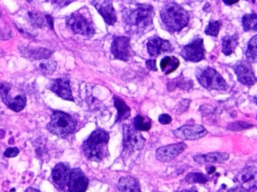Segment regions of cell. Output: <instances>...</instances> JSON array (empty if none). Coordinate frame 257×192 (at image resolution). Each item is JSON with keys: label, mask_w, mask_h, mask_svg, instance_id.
Segmentation results:
<instances>
[{"label": "cell", "mask_w": 257, "mask_h": 192, "mask_svg": "<svg viewBox=\"0 0 257 192\" xmlns=\"http://www.w3.org/2000/svg\"><path fill=\"white\" fill-rule=\"evenodd\" d=\"M154 8L148 4H140L136 8L126 10L123 19L126 29L130 34H142L152 28Z\"/></svg>", "instance_id": "6da1fadb"}, {"label": "cell", "mask_w": 257, "mask_h": 192, "mask_svg": "<svg viewBox=\"0 0 257 192\" xmlns=\"http://www.w3.org/2000/svg\"><path fill=\"white\" fill-rule=\"evenodd\" d=\"M110 134L104 129H96L83 142V153L88 160L100 162L109 156Z\"/></svg>", "instance_id": "7a4b0ae2"}, {"label": "cell", "mask_w": 257, "mask_h": 192, "mask_svg": "<svg viewBox=\"0 0 257 192\" xmlns=\"http://www.w3.org/2000/svg\"><path fill=\"white\" fill-rule=\"evenodd\" d=\"M160 16L166 29L172 32L182 30L190 22V14L186 10L174 2L164 6Z\"/></svg>", "instance_id": "3957f363"}, {"label": "cell", "mask_w": 257, "mask_h": 192, "mask_svg": "<svg viewBox=\"0 0 257 192\" xmlns=\"http://www.w3.org/2000/svg\"><path fill=\"white\" fill-rule=\"evenodd\" d=\"M77 122L70 114L56 111L50 117L47 129L60 138H66L76 130Z\"/></svg>", "instance_id": "277c9868"}, {"label": "cell", "mask_w": 257, "mask_h": 192, "mask_svg": "<svg viewBox=\"0 0 257 192\" xmlns=\"http://www.w3.org/2000/svg\"><path fill=\"white\" fill-rule=\"evenodd\" d=\"M196 76L200 86L208 90H226L228 88L226 80L213 68L208 66L196 74Z\"/></svg>", "instance_id": "5b68a950"}, {"label": "cell", "mask_w": 257, "mask_h": 192, "mask_svg": "<svg viewBox=\"0 0 257 192\" xmlns=\"http://www.w3.org/2000/svg\"><path fill=\"white\" fill-rule=\"evenodd\" d=\"M146 140L134 126L124 124L123 126V152L126 154L140 151L145 146Z\"/></svg>", "instance_id": "8992f818"}, {"label": "cell", "mask_w": 257, "mask_h": 192, "mask_svg": "<svg viewBox=\"0 0 257 192\" xmlns=\"http://www.w3.org/2000/svg\"><path fill=\"white\" fill-rule=\"evenodd\" d=\"M66 26L76 34L92 37L95 34L92 24L80 13L71 14L66 18Z\"/></svg>", "instance_id": "52a82bcc"}, {"label": "cell", "mask_w": 257, "mask_h": 192, "mask_svg": "<svg viewBox=\"0 0 257 192\" xmlns=\"http://www.w3.org/2000/svg\"><path fill=\"white\" fill-rule=\"evenodd\" d=\"M184 59L190 62H200L205 58V50L203 38H197L186 44L180 52Z\"/></svg>", "instance_id": "ba28073f"}, {"label": "cell", "mask_w": 257, "mask_h": 192, "mask_svg": "<svg viewBox=\"0 0 257 192\" xmlns=\"http://www.w3.org/2000/svg\"><path fill=\"white\" fill-rule=\"evenodd\" d=\"M130 38L127 36L115 37L111 46V52L116 59L128 61L134 55L130 44Z\"/></svg>", "instance_id": "9c48e42d"}, {"label": "cell", "mask_w": 257, "mask_h": 192, "mask_svg": "<svg viewBox=\"0 0 257 192\" xmlns=\"http://www.w3.org/2000/svg\"><path fill=\"white\" fill-rule=\"evenodd\" d=\"M176 138L182 140H196L208 134L203 126L198 124H186L178 128L173 132Z\"/></svg>", "instance_id": "30bf717a"}, {"label": "cell", "mask_w": 257, "mask_h": 192, "mask_svg": "<svg viewBox=\"0 0 257 192\" xmlns=\"http://www.w3.org/2000/svg\"><path fill=\"white\" fill-rule=\"evenodd\" d=\"M88 184V178L80 168H74L70 170L66 184L70 192H86Z\"/></svg>", "instance_id": "8fae6325"}, {"label": "cell", "mask_w": 257, "mask_h": 192, "mask_svg": "<svg viewBox=\"0 0 257 192\" xmlns=\"http://www.w3.org/2000/svg\"><path fill=\"white\" fill-rule=\"evenodd\" d=\"M186 148V144L182 142L160 147L156 150V154L157 160L164 163L170 162L176 158Z\"/></svg>", "instance_id": "7c38bea8"}, {"label": "cell", "mask_w": 257, "mask_h": 192, "mask_svg": "<svg viewBox=\"0 0 257 192\" xmlns=\"http://www.w3.org/2000/svg\"><path fill=\"white\" fill-rule=\"evenodd\" d=\"M92 4L108 25H114L116 22V12L111 0H93Z\"/></svg>", "instance_id": "4fadbf2b"}, {"label": "cell", "mask_w": 257, "mask_h": 192, "mask_svg": "<svg viewBox=\"0 0 257 192\" xmlns=\"http://www.w3.org/2000/svg\"><path fill=\"white\" fill-rule=\"evenodd\" d=\"M239 82L246 86H252L256 82V77L251 68L250 64L246 61L238 62L234 68Z\"/></svg>", "instance_id": "5bb4252c"}, {"label": "cell", "mask_w": 257, "mask_h": 192, "mask_svg": "<svg viewBox=\"0 0 257 192\" xmlns=\"http://www.w3.org/2000/svg\"><path fill=\"white\" fill-rule=\"evenodd\" d=\"M147 50L152 58H157L162 54L170 53L174 50V47L168 40L158 36H152L147 42Z\"/></svg>", "instance_id": "9a60e30c"}, {"label": "cell", "mask_w": 257, "mask_h": 192, "mask_svg": "<svg viewBox=\"0 0 257 192\" xmlns=\"http://www.w3.org/2000/svg\"><path fill=\"white\" fill-rule=\"evenodd\" d=\"M49 88L63 99L66 100L74 101L70 84V80L68 78H59L53 80L50 83Z\"/></svg>", "instance_id": "2e32d148"}, {"label": "cell", "mask_w": 257, "mask_h": 192, "mask_svg": "<svg viewBox=\"0 0 257 192\" xmlns=\"http://www.w3.org/2000/svg\"><path fill=\"white\" fill-rule=\"evenodd\" d=\"M70 168L65 163H59L54 166L52 174V180L58 188L64 190L68 184Z\"/></svg>", "instance_id": "e0dca14e"}, {"label": "cell", "mask_w": 257, "mask_h": 192, "mask_svg": "<svg viewBox=\"0 0 257 192\" xmlns=\"http://www.w3.org/2000/svg\"><path fill=\"white\" fill-rule=\"evenodd\" d=\"M230 158V154L226 152H210L193 156V160L198 164H222Z\"/></svg>", "instance_id": "ac0fdd59"}, {"label": "cell", "mask_w": 257, "mask_h": 192, "mask_svg": "<svg viewBox=\"0 0 257 192\" xmlns=\"http://www.w3.org/2000/svg\"><path fill=\"white\" fill-rule=\"evenodd\" d=\"M256 168L248 166L238 176V182L246 190H255L256 188Z\"/></svg>", "instance_id": "d6986e66"}, {"label": "cell", "mask_w": 257, "mask_h": 192, "mask_svg": "<svg viewBox=\"0 0 257 192\" xmlns=\"http://www.w3.org/2000/svg\"><path fill=\"white\" fill-rule=\"evenodd\" d=\"M117 187L120 192H142L139 180L132 176L121 177Z\"/></svg>", "instance_id": "ffe728a7"}, {"label": "cell", "mask_w": 257, "mask_h": 192, "mask_svg": "<svg viewBox=\"0 0 257 192\" xmlns=\"http://www.w3.org/2000/svg\"><path fill=\"white\" fill-rule=\"evenodd\" d=\"M114 106L117 110L116 122H121L128 118L130 116V108L118 96H114Z\"/></svg>", "instance_id": "44dd1931"}, {"label": "cell", "mask_w": 257, "mask_h": 192, "mask_svg": "<svg viewBox=\"0 0 257 192\" xmlns=\"http://www.w3.org/2000/svg\"><path fill=\"white\" fill-rule=\"evenodd\" d=\"M239 44V36L237 34L233 36H228L222 38V53L226 56H230L234 53L236 48Z\"/></svg>", "instance_id": "7402d4cb"}, {"label": "cell", "mask_w": 257, "mask_h": 192, "mask_svg": "<svg viewBox=\"0 0 257 192\" xmlns=\"http://www.w3.org/2000/svg\"><path fill=\"white\" fill-rule=\"evenodd\" d=\"M162 70L166 75L174 72L180 66V60L176 56H166L160 62Z\"/></svg>", "instance_id": "603a6c76"}, {"label": "cell", "mask_w": 257, "mask_h": 192, "mask_svg": "<svg viewBox=\"0 0 257 192\" xmlns=\"http://www.w3.org/2000/svg\"><path fill=\"white\" fill-rule=\"evenodd\" d=\"M134 128L138 132H148L152 128L151 120L138 114L134 118Z\"/></svg>", "instance_id": "cb8c5ba5"}, {"label": "cell", "mask_w": 257, "mask_h": 192, "mask_svg": "<svg viewBox=\"0 0 257 192\" xmlns=\"http://www.w3.org/2000/svg\"><path fill=\"white\" fill-rule=\"evenodd\" d=\"M184 180L188 184H205L209 181V176L202 172H190Z\"/></svg>", "instance_id": "d4e9b609"}, {"label": "cell", "mask_w": 257, "mask_h": 192, "mask_svg": "<svg viewBox=\"0 0 257 192\" xmlns=\"http://www.w3.org/2000/svg\"><path fill=\"white\" fill-rule=\"evenodd\" d=\"M246 56L250 62H256L257 60V36H254L248 43Z\"/></svg>", "instance_id": "484cf974"}, {"label": "cell", "mask_w": 257, "mask_h": 192, "mask_svg": "<svg viewBox=\"0 0 257 192\" xmlns=\"http://www.w3.org/2000/svg\"><path fill=\"white\" fill-rule=\"evenodd\" d=\"M242 25L244 30L248 31L256 30L257 16L255 13L252 14H245L242 18Z\"/></svg>", "instance_id": "4316f807"}, {"label": "cell", "mask_w": 257, "mask_h": 192, "mask_svg": "<svg viewBox=\"0 0 257 192\" xmlns=\"http://www.w3.org/2000/svg\"><path fill=\"white\" fill-rule=\"evenodd\" d=\"M26 99L24 95H18L12 101L11 104L8 106L10 110L13 111L18 112L22 111L26 106Z\"/></svg>", "instance_id": "83f0119b"}, {"label": "cell", "mask_w": 257, "mask_h": 192, "mask_svg": "<svg viewBox=\"0 0 257 192\" xmlns=\"http://www.w3.org/2000/svg\"><path fill=\"white\" fill-rule=\"evenodd\" d=\"M57 64L56 61L44 60L40 65V70L44 75H52L56 71Z\"/></svg>", "instance_id": "f1b7e54d"}, {"label": "cell", "mask_w": 257, "mask_h": 192, "mask_svg": "<svg viewBox=\"0 0 257 192\" xmlns=\"http://www.w3.org/2000/svg\"><path fill=\"white\" fill-rule=\"evenodd\" d=\"M52 54V52L48 49L38 48L31 50L28 53V54L30 55L31 59L41 60L49 58Z\"/></svg>", "instance_id": "f546056e"}, {"label": "cell", "mask_w": 257, "mask_h": 192, "mask_svg": "<svg viewBox=\"0 0 257 192\" xmlns=\"http://www.w3.org/2000/svg\"><path fill=\"white\" fill-rule=\"evenodd\" d=\"M220 28L219 22H210L205 29V34L214 37H218Z\"/></svg>", "instance_id": "4dcf8cb0"}, {"label": "cell", "mask_w": 257, "mask_h": 192, "mask_svg": "<svg viewBox=\"0 0 257 192\" xmlns=\"http://www.w3.org/2000/svg\"><path fill=\"white\" fill-rule=\"evenodd\" d=\"M29 19L32 26L36 28H42L44 26V19L38 13L29 12Z\"/></svg>", "instance_id": "1f68e13d"}, {"label": "cell", "mask_w": 257, "mask_h": 192, "mask_svg": "<svg viewBox=\"0 0 257 192\" xmlns=\"http://www.w3.org/2000/svg\"><path fill=\"white\" fill-rule=\"evenodd\" d=\"M252 125L250 124L246 123L244 122H237L234 123H232L228 125V129L232 132H240V130H245L248 128H252Z\"/></svg>", "instance_id": "d6a6232c"}, {"label": "cell", "mask_w": 257, "mask_h": 192, "mask_svg": "<svg viewBox=\"0 0 257 192\" xmlns=\"http://www.w3.org/2000/svg\"><path fill=\"white\" fill-rule=\"evenodd\" d=\"M19 152H20V151H19L18 148H16V147L8 148L4 152V156L6 158H14L18 156Z\"/></svg>", "instance_id": "836d02e7"}, {"label": "cell", "mask_w": 257, "mask_h": 192, "mask_svg": "<svg viewBox=\"0 0 257 192\" xmlns=\"http://www.w3.org/2000/svg\"><path fill=\"white\" fill-rule=\"evenodd\" d=\"M158 120H160V123L162 124L167 125L172 123V116H169L168 114H160V117H158Z\"/></svg>", "instance_id": "e575fe53"}, {"label": "cell", "mask_w": 257, "mask_h": 192, "mask_svg": "<svg viewBox=\"0 0 257 192\" xmlns=\"http://www.w3.org/2000/svg\"><path fill=\"white\" fill-rule=\"evenodd\" d=\"M50 1L58 6L65 7L74 2V0H50Z\"/></svg>", "instance_id": "d590c367"}, {"label": "cell", "mask_w": 257, "mask_h": 192, "mask_svg": "<svg viewBox=\"0 0 257 192\" xmlns=\"http://www.w3.org/2000/svg\"><path fill=\"white\" fill-rule=\"evenodd\" d=\"M146 66L147 69L150 70L154 71V72L158 70L156 66V60H148L146 62Z\"/></svg>", "instance_id": "8d00e7d4"}, {"label": "cell", "mask_w": 257, "mask_h": 192, "mask_svg": "<svg viewBox=\"0 0 257 192\" xmlns=\"http://www.w3.org/2000/svg\"><path fill=\"white\" fill-rule=\"evenodd\" d=\"M190 101L188 100H182V102H180V104H179V108H178L179 111H178V112H180V110H182L181 113L187 110V108L190 106Z\"/></svg>", "instance_id": "74e56055"}, {"label": "cell", "mask_w": 257, "mask_h": 192, "mask_svg": "<svg viewBox=\"0 0 257 192\" xmlns=\"http://www.w3.org/2000/svg\"><path fill=\"white\" fill-rule=\"evenodd\" d=\"M222 1H224V2L226 5L232 6L234 5V4L238 2L240 0H222Z\"/></svg>", "instance_id": "f35d334b"}, {"label": "cell", "mask_w": 257, "mask_h": 192, "mask_svg": "<svg viewBox=\"0 0 257 192\" xmlns=\"http://www.w3.org/2000/svg\"><path fill=\"white\" fill-rule=\"evenodd\" d=\"M46 20H47L48 24V25H50V28H52V29H53L52 18L50 17V16H46Z\"/></svg>", "instance_id": "ab89813d"}, {"label": "cell", "mask_w": 257, "mask_h": 192, "mask_svg": "<svg viewBox=\"0 0 257 192\" xmlns=\"http://www.w3.org/2000/svg\"><path fill=\"white\" fill-rule=\"evenodd\" d=\"M180 192H198V190L196 188H191L185 189Z\"/></svg>", "instance_id": "60d3db41"}, {"label": "cell", "mask_w": 257, "mask_h": 192, "mask_svg": "<svg viewBox=\"0 0 257 192\" xmlns=\"http://www.w3.org/2000/svg\"><path fill=\"white\" fill-rule=\"evenodd\" d=\"M215 171H216V168L212 166L210 168V170H208V175H210V174H213V172H215Z\"/></svg>", "instance_id": "b9f144b4"}, {"label": "cell", "mask_w": 257, "mask_h": 192, "mask_svg": "<svg viewBox=\"0 0 257 192\" xmlns=\"http://www.w3.org/2000/svg\"><path fill=\"white\" fill-rule=\"evenodd\" d=\"M25 192H40V190H36V189L34 188H28Z\"/></svg>", "instance_id": "7bdbcfd3"}, {"label": "cell", "mask_w": 257, "mask_h": 192, "mask_svg": "<svg viewBox=\"0 0 257 192\" xmlns=\"http://www.w3.org/2000/svg\"><path fill=\"white\" fill-rule=\"evenodd\" d=\"M26 1H28V2H32V0H26Z\"/></svg>", "instance_id": "ee69618b"}, {"label": "cell", "mask_w": 257, "mask_h": 192, "mask_svg": "<svg viewBox=\"0 0 257 192\" xmlns=\"http://www.w3.org/2000/svg\"><path fill=\"white\" fill-rule=\"evenodd\" d=\"M198 1H199V2H202V0H198Z\"/></svg>", "instance_id": "f6af8a7d"}, {"label": "cell", "mask_w": 257, "mask_h": 192, "mask_svg": "<svg viewBox=\"0 0 257 192\" xmlns=\"http://www.w3.org/2000/svg\"><path fill=\"white\" fill-rule=\"evenodd\" d=\"M0 17H1V14H0Z\"/></svg>", "instance_id": "bcb514c9"}]
</instances>
